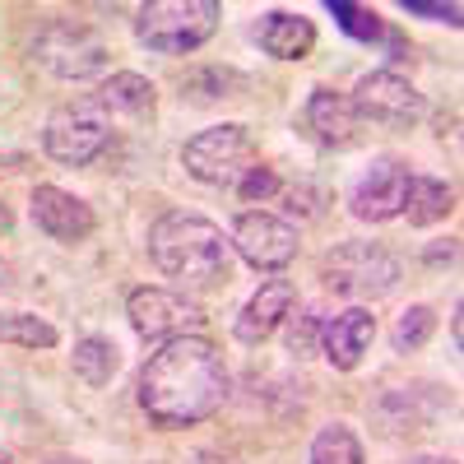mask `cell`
I'll use <instances>...</instances> for the list:
<instances>
[{
	"instance_id": "obj_20",
	"label": "cell",
	"mask_w": 464,
	"mask_h": 464,
	"mask_svg": "<svg viewBox=\"0 0 464 464\" xmlns=\"http://www.w3.org/2000/svg\"><path fill=\"white\" fill-rule=\"evenodd\" d=\"M450 209H455V190H450L446 181H437V177H413V181H409L404 214H409L413 227H432V223H441Z\"/></svg>"
},
{
	"instance_id": "obj_8",
	"label": "cell",
	"mask_w": 464,
	"mask_h": 464,
	"mask_svg": "<svg viewBox=\"0 0 464 464\" xmlns=\"http://www.w3.org/2000/svg\"><path fill=\"white\" fill-rule=\"evenodd\" d=\"M126 316L144 343H168L181 334H196L205 325V306L172 288H135L126 297Z\"/></svg>"
},
{
	"instance_id": "obj_18",
	"label": "cell",
	"mask_w": 464,
	"mask_h": 464,
	"mask_svg": "<svg viewBox=\"0 0 464 464\" xmlns=\"http://www.w3.org/2000/svg\"><path fill=\"white\" fill-rule=\"evenodd\" d=\"M246 80L237 70H223V65H205V70H190L181 74V102L190 107H218L227 98H242Z\"/></svg>"
},
{
	"instance_id": "obj_30",
	"label": "cell",
	"mask_w": 464,
	"mask_h": 464,
	"mask_svg": "<svg viewBox=\"0 0 464 464\" xmlns=\"http://www.w3.org/2000/svg\"><path fill=\"white\" fill-rule=\"evenodd\" d=\"M200 464H242V459H237V455H223V450H205Z\"/></svg>"
},
{
	"instance_id": "obj_12",
	"label": "cell",
	"mask_w": 464,
	"mask_h": 464,
	"mask_svg": "<svg viewBox=\"0 0 464 464\" xmlns=\"http://www.w3.org/2000/svg\"><path fill=\"white\" fill-rule=\"evenodd\" d=\"M28 214L52 242H65V246L84 242L89 232L98 227L93 205H84L80 196H70V190H61V186H37L33 200H28Z\"/></svg>"
},
{
	"instance_id": "obj_29",
	"label": "cell",
	"mask_w": 464,
	"mask_h": 464,
	"mask_svg": "<svg viewBox=\"0 0 464 464\" xmlns=\"http://www.w3.org/2000/svg\"><path fill=\"white\" fill-rule=\"evenodd\" d=\"M428 260H432V265H441V260L450 265V260H455V242H446V246H432V251H428Z\"/></svg>"
},
{
	"instance_id": "obj_25",
	"label": "cell",
	"mask_w": 464,
	"mask_h": 464,
	"mask_svg": "<svg viewBox=\"0 0 464 464\" xmlns=\"http://www.w3.org/2000/svg\"><path fill=\"white\" fill-rule=\"evenodd\" d=\"M330 14H334V24H339L348 37H358V43H376V37H381V14H376V10H367V5L330 0Z\"/></svg>"
},
{
	"instance_id": "obj_32",
	"label": "cell",
	"mask_w": 464,
	"mask_h": 464,
	"mask_svg": "<svg viewBox=\"0 0 464 464\" xmlns=\"http://www.w3.org/2000/svg\"><path fill=\"white\" fill-rule=\"evenodd\" d=\"M43 464H84V459H74V455H52V459H43Z\"/></svg>"
},
{
	"instance_id": "obj_21",
	"label": "cell",
	"mask_w": 464,
	"mask_h": 464,
	"mask_svg": "<svg viewBox=\"0 0 464 464\" xmlns=\"http://www.w3.org/2000/svg\"><path fill=\"white\" fill-rule=\"evenodd\" d=\"M56 325L33 312H0V343L14 348H56Z\"/></svg>"
},
{
	"instance_id": "obj_22",
	"label": "cell",
	"mask_w": 464,
	"mask_h": 464,
	"mask_svg": "<svg viewBox=\"0 0 464 464\" xmlns=\"http://www.w3.org/2000/svg\"><path fill=\"white\" fill-rule=\"evenodd\" d=\"M312 464H367V455H362V441L353 437V428L330 422L312 441Z\"/></svg>"
},
{
	"instance_id": "obj_9",
	"label": "cell",
	"mask_w": 464,
	"mask_h": 464,
	"mask_svg": "<svg viewBox=\"0 0 464 464\" xmlns=\"http://www.w3.org/2000/svg\"><path fill=\"white\" fill-rule=\"evenodd\" d=\"M362 116V126H385V130H409L422 121V111H428V102H422V93L404 80L400 70H372L358 80V89L348 93Z\"/></svg>"
},
{
	"instance_id": "obj_2",
	"label": "cell",
	"mask_w": 464,
	"mask_h": 464,
	"mask_svg": "<svg viewBox=\"0 0 464 464\" xmlns=\"http://www.w3.org/2000/svg\"><path fill=\"white\" fill-rule=\"evenodd\" d=\"M149 256L181 288H218L232 279V242L205 214H163L149 227Z\"/></svg>"
},
{
	"instance_id": "obj_6",
	"label": "cell",
	"mask_w": 464,
	"mask_h": 464,
	"mask_svg": "<svg viewBox=\"0 0 464 464\" xmlns=\"http://www.w3.org/2000/svg\"><path fill=\"white\" fill-rule=\"evenodd\" d=\"M400 275H404L400 260L376 242H339L321 260V284L353 302H376L385 293H395Z\"/></svg>"
},
{
	"instance_id": "obj_27",
	"label": "cell",
	"mask_w": 464,
	"mask_h": 464,
	"mask_svg": "<svg viewBox=\"0 0 464 464\" xmlns=\"http://www.w3.org/2000/svg\"><path fill=\"white\" fill-rule=\"evenodd\" d=\"M284 200H288L284 209H288L293 218H321V190H316V186H306V181H302V186L284 190Z\"/></svg>"
},
{
	"instance_id": "obj_16",
	"label": "cell",
	"mask_w": 464,
	"mask_h": 464,
	"mask_svg": "<svg viewBox=\"0 0 464 464\" xmlns=\"http://www.w3.org/2000/svg\"><path fill=\"white\" fill-rule=\"evenodd\" d=\"M98 98L111 107V116L121 121V130L153 126V102H159V93H153V84L144 80V74H135V70L111 74V80L98 89Z\"/></svg>"
},
{
	"instance_id": "obj_10",
	"label": "cell",
	"mask_w": 464,
	"mask_h": 464,
	"mask_svg": "<svg viewBox=\"0 0 464 464\" xmlns=\"http://www.w3.org/2000/svg\"><path fill=\"white\" fill-rule=\"evenodd\" d=\"M232 251H237L246 265L256 269H284L297 260V227L288 218H275V214H242L232 223Z\"/></svg>"
},
{
	"instance_id": "obj_19",
	"label": "cell",
	"mask_w": 464,
	"mask_h": 464,
	"mask_svg": "<svg viewBox=\"0 0 464 464\" xmlns=\"http://www.w3.org/2000/svg\"><path fill=\"white\" fill-rule=\"evenodd\" d=\"M70 367H74V376H80V381L89 385V391H102V385H111L116 367H121V353H116V343H111V339L89 334V339L74 343Z\"/></svg>"
},
{
	"instance_id": "obj_5",
	"label": "cell",
	"mask_w": 464,
	"mask_h": 464,
	"mask_svg": "<svg viewBox=\"0 0 464 464\" xmlns=\"http://www.w3.org/2000/svg\"><path fill=\"white\" fill-rule=\"evenodd\" d=\"M218 0H153L135 19V37L149 52L163 56H186L205 47L218 28Z\"/></svg>"
},
{
	"instance_id": "obj_1",
	"label": "cell",
	"mask_w": 464,
	"mask_h": 464,
	"mask_svg": "<svg viewBox=\"0 0 464 464\" xmlns=\"http://www.w3.org/2000/svg\"><path fill=\"white\" fill-rule=\"evenodd\" d=\"M227 400V362L205 334L168 339L140 372V409L159 428H196Z\"/></svg>"
},
{
	"instance_id": "obj_24",
	"label": "cell",
	"mask_w": 464,
	"mask_h": 464,
	"mask_svg": "<svg viewBox=\"0 0 464 464\" xmlns=\"http://www.w3.org/2000/svg\"><path fill=\"white\" fill-rule=\"evenodd\" d=\"M321 334H325V316L316 306H302L297 316H288V353L293 358H312L321 348Z\"/></svg>"
},
{
	"instance_id": "obj_17",
	"label": "cell",
	"mask_w": 464,
	"mask_h": 464,
	"mask_svg": "<svg viewBox=\"0 0 464 464\" xmlns=\"http://www.w3.org/2000/svg\"><path fill=\"white\" fill-rule=\"evenodd\" d=\"M260 47L269 56H279V61H306L312 47H316V24L293 14V10H275L260 24Z\"/></svg>"
},
{
	"instance_id": "obj_14",
	"label": "cell",
	"mask_w": 464,
	"mask_h": 464,
	"mask_svg": "<svg viewBox=\"0 0 464 464\" xmlns=\"http://www.w3.org/2000/svg\"><path fill=\"white\" fill-rule=\"evenodd\" d=\"M293 302H297V288L288 279H265L251 293V302L237 312V321H232V334H237L242 343H265L293 316Z\"/></svg>"
},
{
	"instance_id": "obj_13",
	"label": "cell",
	"mask_w": 464,
	"mask_h": 464,
	"mask_svg": "<svg viewBox=\"0 0 464 464\" xmlns=\"http://www.w3.org/2000/svg\"><path fill=\"white\" fill-rule=\"evenodd\" d=\"M306 130H312L325 149H353L362 140V116H358L348 93L312 89V98H306Z\"/></svg>"
},
{
	"instance_id": "obj_4",
	"label": "cell",
	"mask_w": 464,
	"mask_h": 464,
	"mask_svg": "<svg viewBox=\"0 0 464 464\" xmlns=\"http://www.w3.org/2000/svg\"><path fill=\"white\" fill-rule=\"evenodd\" d=\"M33 65H43L56 80H93L111 65V43L84 19H52L33 37Z\"/></svg>"
},
{
	"instance_id": "obj_7",
	"label": "cell",
	"mask_w": 464,
	"mask_h": 464,
	"mask_svg": "<svg viewBox=\"0 0 464 464\" xmlns=\"http://www.w3.org/2000/svg\"><path fill=\"white\" fill-rule=\"evenodd\" d=\"M256 163H260L256 140H251V130L237 126V121L209 126V130H200L196 140H186V149H181V168L196 177V181L218 186V190H223V186L237 190V181H242Z\"/></svg>"
},
{
	"instance_id": "obj_23",
	"label": "cell",
	"mask_w": 464,
	"mask_h": 464,
	"mask_svg": "<svg viewBox=\"0 0 464 464\" xmlns=\"http://www.w3.org/2000/svg\"><path fill=\"white\" fill-rule=\"evenodd\" d=\"M432 330H437V312L432 306H409V312L395 321V330H391V343H395V353H413V348H422L432 339Z\"/></svg>"
},
{
	"instance_id": "obj_11",
	"label": "cell",
	"mask_w": 464,
	"mask_h": 464,
	"mask_svg": "<svg viewBox=\"0 0 464 464\" xmlns=\"http://www.w3.org/2000/svg\"><path fill=\"white\" fill-rule=\"evenodd\" d=\"M409 163L400 159H381L372 163V172L353 186V196H348V209H353V218L362 223H385V218H400L404 214V200H409Z\"/></svg>"
},
{
	"instance_id": "obj_3",
	"label": "cell",
	"mask_w": 464,
	"mask_h": 464,
	"mask_svg": "<svg viewBox=\"0 0 464 464\" xmlns=\"http://www.w3.org/2000/svg\"><path fill=\"white\" fill-rule=\"evenodd\" d=\"M116 135H121V121L111 116V107L98 93H84L74 102H61L47 116L43 149H47V159L61 163V168H84V163L102 159Z\"/></svg>"
},
{
	"instance_id": "obj_26",
	"label": "cell",
	"mask_w": 464,
	"mask_h": 464,
	"mask_svg": "<svg viewBox=\"0 0 464 464\" xmlns=\"http://www.w3.org/2000/svg\"><path fill=\"white\" fill-rule=\"evenodd\" d=\"M279 172L275 168H265V163H256L242 181H237V196L246 200V205H256V200H269V196H279Z\"/></svg>"
},
{
	"instance_id": "obj_15",
	"label": "cell",
	"mask_w": 464,
	"mask_h": 464,
	"mask_svg": "<svg viewBox=\"0 0 464 464\" xmlns=\"http://www.w3.org/2000/svg\"><path fill=\"white\" fill-rule=\"evenodd\" d=\"M376 339V316L367 306H348L334 321H325V334H321V353L334 372H353L362 362V353Z\"/></svg>"
},
{
	"instance_id": "obj_31",
	"label": "cell",
	"mask_w": 464,
	"mask_h": 464,
	"mask_svg": "<svg viewBox=\"0 0 464 464\" xmlns=\"http://www.w3.org/2000/svg\"><path fill=\"white\" fill-rule=\"evenodd\" d=\"M409 464H455V459H446V455H413Z\"/></svg>"
},
{
	"instance_id": "obj_33",
	"label": "cell",
	"mask_w": 464,
	"mask_h": 464,
	"mask_svg": "<svg viewBox=\"0 0 464 464\" xmlns=\"http://www.w3.org/2000/svg\"><path fill=\"white\" fill-rule=\"evenodd\" d=\"M0 464H14V455H10V450H0Z\"/></svg>"
},
{
	"instance_id": "obj_28",
	"label": "cell",
	"mask_w": 464,
	"mask_h": 464,
	"mask_svg": "<svg viewBox=\"0 0 464 464\" xmlns=\"http://www.w3.org/2000/svg\"><path fill=\"white\" fill-rule=\"evenodd\" d=\"M409 14H422V19H446V24H459V5H428V0H404Z\"/></svg>"
}]
</instances>
